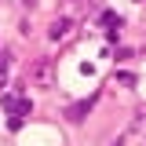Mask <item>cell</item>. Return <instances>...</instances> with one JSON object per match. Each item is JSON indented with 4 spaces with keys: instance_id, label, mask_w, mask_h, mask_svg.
<instances>
[{
    "instance_id": "6da1fadb",
    "label": "cell",
    "mask_w": 146,
    "mask_h": 146,
    "mask_svg": "<svg viewBox=\"0 0 146 146\" xmlns=\"http://www.w3.org/2000/svg\"><path fill=\"white\" fill-rule=\"evenodd\" d=\"M26 84H33V88H55V62L51 58H36L33 66H29Z\"/></svg>"
},
{
    "instance_id": "7a4b0ae2",
    "label": "cell",
    "mask_w": 146,
    "mask_h": 146,
    "mask_svg": "<svg viewBox=\"0 0 146 146\" xmlns=\"http://www.w3.org/2000/svg\"><path fill=\"white\" fill-rule=\"evenodd\" d=\"M0 106L7 110V113H15V117H29V113H33V102H29V99H22V95H11V91H7V95H0Z\"/></svg>"
},
{
    "instance_id": "3957f363",
    "label": "cell",
    "mask_w": 146,
    "mask_h": 146,
    "mask_svg": "<svg viewBox=\"0 0 146 146\" xmlns=\"http://www.w3.org/2000/svg\"><path fill=\"white\" fill-rule=\"evenodd\" d=\"M70 33H73V18H66V15H58V18L51 22V29H48L51 40H66Z\"/></svg>"
},
{
    "instance_id": "277c9868",
    "label": "cell",
    "mask_w": 146,
    "mask_h": 146,
    "mask_svg": "<svg viewBox=\"0 0 146 146\" xmlns=\"http://www.w3.org/2000/svg\"><path fill=\"white\" fill-rule=\"evenodd\" d=\"M91 106H95V95H88L84 102H73V106L66 110V117H70V121H84V117L91 113Z\"/></svg>"
},
{
    "instance_id": "5b68a950",
    "label": "cell",
    "mask_w": 146,
    "mask_h": 146,
    "mask_svg": "<svg viewBox=\"0 0 146 146\" xmlns=\"http://www.w3.org/2000/svg\"><path fill=\"white\" fill-rule=\"evenodd\" d=\"M102 26H110V40H117V29L124 22H121V15H113V11H102Z\"/></svg>"
},
{
    "instance_id": "8992f818",
    "label": "cell",
    "mask_w": 146,
    "mask_h": 146,
    "mask_svg": "<svg viewBox=\"0 0 146 146\" xmlns=\"http://www.w3.org/2000/svg\"><path fill=\"white\" fill-rule=\"evenodd\" d=\"M7 73H11V55H0V88L7 84Z\"/></svg>"
},
{
    "instance_id": "52a82bcc",
    "label": "cell",
    "mask_w": 146,
    "mask_h": 146,
    "mask_svg": "<svg viewBox=\"0 0 146 146\" xmlns=\"http://www.w3.org/2000/svg\"><path fill=\"white\" fill-rule=\"evenodd\" d=\"M77 7H80V0H62V15H66V18L77 15Z\"/></svg>"
},
{
    "instance_id": "ba28073f",
    "label": "cell",
    "mask_w": 146,
    "mask_h": 146,
    "mask_svg": "<svg viewBox=\"0 0 146 146\" xmlns=\"http://www.w3.org/2000/svg\"><path fill=\"white\" fill-rule=\"evenodd\" d=\"M7 128H11V131H18V128H22V117H15V113H11V117H7Z\"/></svg>"
}]
</instances>
